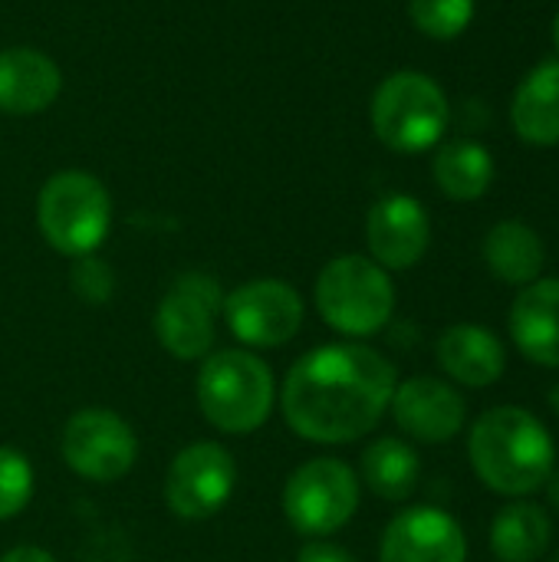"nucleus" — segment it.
Listing matches in <instances>:
<instances>
[{"instance_id": "obj_1", "label": "nucleus", "mask_w": 559, "mask_h": 562, "mask_svg": "<svg viewBox=\"0 0 559 562\" xmlns=\"http://www.w3.org/2000/svg\"><path fill=\"white\" fill-rule=\"evenodd\" d=\"M395 366L362 346L333 342L303 352L280 389L287 425L313 445H349L366 438L392 405Z\"/></svg>"}, {"instance_id": "obj_2", "label": "nucleus", "mask_w": 559, "mask_h": 562, "mask_svg": "<svg viewBox=\"0 0 559 562\" xmlns=\"http://www.w3.org/2000/svg\"><path fill=\"white\" fill-rule=\"evenodd\" d=\"M468 454L478 481L501 494L524 501L544 491L557 468V445L547 425L517 405L484 412L468 438Z\"/></svg>"}, {"instance_id": "obj_3", "label": "nucleus", "mask_w": 559, "mask_h": 562, "mask_svg": "<svg viewBox=\"0 0 559 562\" xmlns=\"http://www.w3.org/2000/svg\"><path fill=\"white\" fill-rule=\"evenodd\" d=\"M273 372L257 352L221 349L201 359L198 408L224 435H254L273 412Z\"/></svg>"}, {"instance_id": "obj_4", "label": "nucleus", "mask_w": 559, "mask_h": 562, "mask_svg": "<svg viewBox=\"0 0 559 562\" xmlns=\"http://www.w3.org/2000/svg\"><path fill=\"white\" fill-rule=\"evenodd\" d=\"M313 296L323 323L349 339L382 333L395 313V286L389 270L359 254L329 260L316 280Z\"/></svg>"}, {"instance_id": "obj_5", "label": "nucleus", "mask_w": 559, "mask_h": 562, "mask_svg": "<svg viewBox=\"0 0 559 562\" xmlns=\"http://www.w3.org/2000/svg\"><path fill=\"white\" fill-rule=\"evenodd\" d=\"M36 221L56 254L79 260L102 247L112 227V198L96 175L69 168L43 184Z\"/></svg>"}, {"instance_id": "obj_6", "label": "nucleus", "mask_w": 559, "mask_h": 562, "mask_svg": "<svg viewBox=\"0 0 559 562\" xmlns=\"http://www.w3.org/2000/svg\"><path fill=\"white\" fill-rule=\"evenodd\" d=\"M372 128L392 151H428L448 128V99L425 72H392L372 95Z\"/></svg>"}, {"instance_id": "obj_7", "label": "nucleus", "mask_w": 559, "mask_h": 562, "mask_svg": "<svg viewBox=\"0 0 559 562\" xmlns=\"http://www.w3.org/2000/svg\"><path fill=\"white\" fill-rule=\"evenodd\" d=\"M359 497V477L346 461L313 458L287 477L283 517L297 533L323 540L356 517Z\"/></svg>"}, {"instance_id": "obj_8", "label": "nucleus", "mask_w": 559, "mask_h": 562, "mask_svg": "<svg viewBox=\"0 0 559 562\" xmlns=\"http://www.w3.org/2000/svg\"><path fill=\"white\" fill-rule=\"evenodd\" d=\"M59 454L72 474L92 484H112L135 468L138 438L122 415L109 408H79L63 425Z\"/></svg>"}, {"instance_id": "obj_9", "label": "nucleus", "mask_w": 559, "mask_h": 562, "mask_svg": "<svg viewBox=\"0 0 559 562\" xmlns=\"http://www.w3.org/2000/svg\"><path fill=\"white\" fill-rule=\"evenodd\" d=\"M224 306V293L208 273H181L155 310V336L161 349L178 362L211 356L214 316Z\"/></svg>"}, {"instance_id": "obj_10", "label": "nucleus", "mask_w": 559, "mask_h": 562, "mask_svg": "<svg viewBox=\"0 0 559 562\" xmlns=\"http://www.w3.org/2000/svg\"><path fill=\"white\" fill-rule=\"evenodd\" d=\"M237 487V464L224 445L194 441L181 448L165 477V504L181 520H208L224 510Z\"/></svg>"}, {"instance_id": "obj_11", "label": "nucleus", "mask_w": 559, "mask_h": 562, "mask_svg": "<svg viewBox=\"0 0 559 562\" xmlns=\"http://www.w3.org/2000/svg\"><path fill=\"white\" fill-rule=\"evenodd\" d=\"M224 323L234 339L254 349H277L303 326V296L283 280H250L224 296Z\"/></svg>"}, {"instance_id": "obj_12", "label": "nucleus", "mask_w": 559, "mask_h": 562, "mask_svg": "<svg viewBox=\"0 0 559 562\" xmlns=\"http://www.w3.org/2000/svg\"><path fill=\"white\" fill-rule=\"evenodd\" d=\"M389 408L395 425L422 445H445L458 438L468 422V405L461 392L432 375H415L395 385Z\"/></svg>"}, {"instance_id": "obj_13", "label": "nucleus", "mask_w": 559, "mask_h": 562, "mask_svg": "<svg viewBox=\"0 0 559 562\" xmlns=\"http://www.w3.org/2000/svg\"><path fill=\"white\" fill-rule=\"evenodd\" d=\"M366 244L382 270L415 267L432 244V221L412 194H385L369 207Z\"/></svg>"}, {"instance_id": "obj_14", "label": "nucleus", "mask_w": 559, "mask_h": 562, "mask_svg": "<svg viewBox=\"0 0 559 562\" xmlns=\"http://www.w3.org/2000/svg\"><path fill=\"white\" fill-rule=\"evenodd\" d=\"M379 562H468V537L451 514L412 507L385 527Z\"/></svg>"}, {"instance_id": "obj_15", "label": "nucleus", "mask_w": 559, "mask_h": 562, "mask_svg": "<svg viewBox=\"0 0 559 562\" xmlns=\"http://www.w3.org/2000/svg\"><path fill=\"white\" fill-rule=\"evenodd\" d=\"M63 92L59 66L30 46H10L0 53V112L36 115L46 112Z\"/></svg>"}, {"instance_id": "obj_16", "label": "nucleus", "mask_w": 559, "mask_h": 562, "mask_svg": "<svg viewBox=\"0 0 559 562\" xmlns=\"http://www.w3.org/2000/svg\"><path fill=\"white\" fill-rule=\"evenodd\" d=\"M435 356H438V366L445 369V375L468 389H488L507 369L504 342L478 323L448 326L438 336Z\"/></svg>"}, {"instance_id": "obj_17", "label": "nucleus", "mask_w": 559, "mask_h": 562, "mask_svg": "<svg viewBox=\"0 0 559 562\" xmlns=\"http://www.w3.org/2000/svg\"><path fill=\"white\" fill-rule=\"evenodd\" d=\"M511 339L534 366L559 369V277L521 290L511 306Z\"/></svg>"}, {"instance_id": "obj_18", "label": "nucleus", "mask_w": 559, "mask_h": 562, "mask_svg": "<svg viewBox=\"0 0 559 562\" xmlns=\"http://www.w3.org/2000/svg\"><path fill=\"white\" fill-rule=\"evenodd\" d=\"M514 132L530 145H559V59L534 66L511 102Z\"/></svg>"}, {"instance_id": "obj_19", "label": "nucleus", "mask_w": 559, "mask_h": 562, "mask_svg": "<svg viewBox=\"0 0 559 562\" xmlns=\"http://www.w3.org/2000/svg\"><path fill=\"white\" fill-rule=\"evenodd\" d=\"M484 263L488 270L511 286H530L540 280L547 250L540 234L524 221H501L484 237Z\"/></svg>"}, {"instance_id": "obj_20", "label": "nucleus", "mask_w": 559, "mask_h": 562, "mask_svg": "<svg viewBox=\"0 0 559 562\" xmlns=\"http://www.w3.org/2000/svg\"><path fill=\"white\" fill-rule=\"evenodd\" d=\"M554 540L550 514L530 501H514L491 524V553L497 562H537Z\"/></svg>"}, {"instance_id": "obj_21", "label": "nucleus", "mask_w": 559, "mask_h": 562, "mask_svg": "<svg viewBox=\"0 0 559 562\" xmlns=\"http://www.w3.org/2000/svg\"><path fill=\"white\" fill-rule=\"evenodd\" d=\"M422 461L402 438H379L362 451V484L382 501H409L418 487Z\"/></svg>"}, {"instance_id": "obj_22", "label": "nucleus", "mask_w": 559, "mask_h": 562, "mask_svg": "<svg viewBox=\"0 0 559 562\" xmlns=\"http://www.w3.org/2000/svg\"><path fill=\"white\" fill-rule=\"evenodd\" d=\"M435 181L451 201H478L494 181V158L481 142H448L435 155Z\"/></svg>"}, {"instance_id": "obj_23", "label": "nucleus", "mask_w": 559, "mask_h": 562, "mask_svg": "<svg viewBox=\"0 0 559 562\" xmlns=\"http://www.w3.org/2000/svg\"><path fill=\"white\" fill-rule=\"evenodd\" d=\"M409 16L428 36L455 40L474 20V0H409Z\"/></svg>"}, {"instance_id": "obj_24", "label": "nucleus", "mask_w": 559, "mask_h": 562, "mask_svg": "<svg viewBox=\"0 0 559 562\" xmlns=\"http://www.w3.org/2000/svg\"><path fill=\"white\" fill-rule=\"evenodd\" d=\"M33 497V468L16 448H0V520H13Z\"/></svg>"}, {"instance_id": "obj_25", "label": "nucleus", "mask_w": 559, "mask_h": 562, "mask_svg": "<svg viewBox=\"0 0 559 562\" xmlns=\"http://www.w3.org/2000/svg\"><path fill=\"white\" fill-rule=\"evenodd\" d=\"M72 290L86 303H105L112 296V270L99 257H79L72 267Z\"/></svg>"}, {"instance_id": "obj_26", "label": "nucleus", "mask_w": 559, "mask_h": 562, "mask_svg": "<svg viewBox=\"0 0 559 562\" xmlns=\"http://www.w3.org/2000/svg\"><path fill=\"white\" fill-rule=\"evenodd\" d=\"M297 562H356V557L349 550H343L339 543H329V540H310Z\"/></svg>"}, {"instance_id": "obj_27", "label": "nucleus", "mask_w": 559, "mask_h": 562, "mask_svg": "<svg viewBox=\"0 0 559 562\" xmlns=\"http://www.w3.org/2000/svg\"><path fill=\"white\" fill-rule=\"evenodd\" d=\"M0 562H56L46 550L40 547H13L10 553H3Z\"/></svg>"}, {"instance_id": "obj_28", "label": "nucleus", "mask_w": 559, "mask_h": 562, "mask_svg": "<svg viewBox=\"0 0 559 562\" xmlns=\"http://www.w3.org/2000/svg\"><path fill=\"white\" fill-rule=\"evenodd\" d=\"M544 487H547V497H550V504H554V507L559 510V468H554V474L547 477V484H544Z\"/></svg>"}, {"instance_id": "obj_29", "label": "nucleus", "mask_w": 559, "mask_h": 562, "mask_svg": "<svg viewBox=\"0 0 559 562\" xmlns=\"http://www.w3.org/2000/svg\"><path fill=\"white\" fill-rule=\"evenodd\" d=\"M554 43H557V49H559V13H557V20H554Z\"/></svg>"}, {"instance_id": "obj_30", "label": "nucleus", "mask_w": 559, "mask_h": 562, "mask_svg": "<svg viewBox=\"0 0 559 562\" xmlns=\"http://www.w3.org/2000/svg\"><path fill=\"white\" fill-rule=\"evenodd\" d=\"M550 402H554V408L559 412V389H554V395H550Z\"/></svg>"}, {"instance_id": "obj_31", "label": "nucleus", "mask_w": 559, "mask_h": 562, "mask_svg": "<svg viewBox=\"0 0 559 562\" xmlns=\"http://www.w3.org/2000/svg\"><path fill=\"white\" fill-rule=\"evenodd\" d=\"M550 562H559V553H557V557H554V560H550Z\"/></svg>"}]
</instances>
